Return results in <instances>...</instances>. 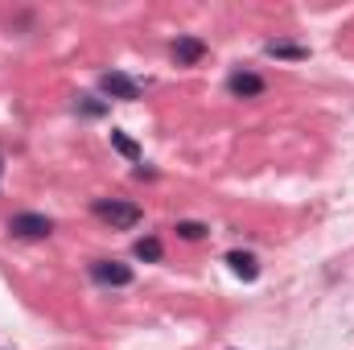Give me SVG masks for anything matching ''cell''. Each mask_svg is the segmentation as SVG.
I'll use <instances>...</instances> for the list:
<instances>
[{
    "mask_svg": "<svg viewBox=\"0 0 354 350\" xmlns=\"http://www.w3.org/2000/svg\"><path fill=\"white\" fill-rule=\"evenodd\" d=\"M95 214H99L103 223L120 227V231H128V227H136V223L145 219V210H140L136 202H124V198H95Z\"/></svg>",
    "mask_w": 354,
    "mask_h": 350,
    "instance_id": "cell-1",
    "label": "cell"
},
{
    "mask_svg": "<svg viewBox=\"0 0 354 350\" xmlns=\"http://www.w3.org/2000/svg\"><path fill=\"white\" fill-rule=\"evenodd\" d=\"M50 231H54V223L46 214H12L8 219V235H17V239H46Z\"/></svg>",
    "mask_w": 354,
    "mask_h": 350,
    "instance_id": "cell-2",
    "label": "cell"
},
{
    "mask_svg": "<svg viewBox=\"0 0 354 350\" xmlns=\"http://www.w3.org/2000/svg\"><path fill=\"white\" fill-rule=\"evenodd\" d=\"M91 276L99 280V284H111V288H124V284H132V268L120 260H95L91 264Z\"/></svg>",
    "mask_w": 354,
    "mask_h": 350,
    "instance_id": "cell-3",
    "label": "cell"
},
{
    "mask_svg": "<svg viewBox=\"0 0 354 350\" xmlns=\"http://www.w3.org/2000/svg\"><path fill=\"white\" fill-rule=\"evenodd\" d=\"M99 91H103V95H111V99H140V83H136V79H128V75H120V71L99 75Z\"/></svg>",
    "mask_w": 354,
    "mask_h": 350,
    "instance_id": "cell-4",
    "label": "cell"
},
{
    "mask_svg": "<svg viewBox=\"0 0 354 350\" xmlns=\"http://www.w3.org/2000/svg\"><path fill=\"white\" fill-rule=\"evenodd\" d=\"M169 54H174L177 66H194V62H202V58H206V42H202V37L181 33V37L174 42V50H169Z\"/></svg>",
    "mask_w": 354,
    "mask_h": 350,
    "instance_id": "cell-5",
    "label": "cell"
},
{
    "mask_svg": "<svg viewBox=\"0 0 354 350\" xmlns=\"http://www.w3.org/2000/svg\"><path fill=\"white\" fill-rule=\"evenodd\" d=\"M227 91H231L235 99H256V95H264V79L252 75V71H235V75L227 79Z\"/></svg>",
    "mask_w": 354,
    "mask_h": 350,
    "instance_id": "cell-6",
    "label": "cell"
},
{
    "mask_svg": "<svg viewBox=\"0 0 354 350\" xmlns=\"http://www.w3.org/2000/svg\"><path fill=\"white\" fill-rule=\"evenodd\" d=\"M227 264H231V272L243 276V280H256V276H260V260H256L252 252H231Z\"/></svg>",
    "mask_w": 354,
    "mask_h": 350,
    "instance_id": "cell-7",
    "label": "cell"
},
{
    "mask_svg": "<svg viewBox=\"0 0 354 350\" xmlns=\"http://www.w3.org/2000/svg\"><path fill=\"white\" fill-rule=\"evenodd\" d=\"M264 54H268V58H292V62L309 58V50H305V46H292V42H268Z\"/></svg>",
    "mask_w": 354,
    "mask_h": 350,
    "instance_id": "cell-8",
    "label": "cell"
},
{
    "mask_svg": "<svg viewBox=\"0 0 354 350\" xmlns=\"http://www.w3.org/2000/svg\"><path fill=\"white\" fill-rule=\"evenodd\" d=\"M132 252H136V260L157 264V260H161V239H153V235H149V239H136V248H132Z\"/></svg>",
    "mask_w": 354,
    "mask_h": 350,
    "instance_id": "cell-9",
    "label": "cell"
},
{
    "mask_svg": "<svg viewBox=\"0 0 354 350\" xmlns=\"http://www.w3.org/2000/svg\"><path fill=\"white\" fill-rule=\"evenodd\" d=\"M111 145H115V153H124L128 161H140V149H136V140H128L120 128H111Z\"/></svg>",
    "mask_w": 354,
    "mask_h": 350,
    "instance_id": "cell-10",
    "label": "cell"
},
{
    "mask_svg": "<svg viewBox=\"0 0 354 350\" xmlns=\"http://www.w3.org/2000/svg\"><path fill=\"white\" fill-rule=\"evenodd\" d=\"M177 235L189 239V243H198V239L206 235V227H202V223H177Z\"/></svg>",
    "mask_w": 354,
    "mask_h": 350,
    "instance_id": "cell-11",
    "label": "cell"
},
{
    "mask_svg": "<svg viewBox=\"0 0 354 350\" xmlns=\"http://www.w3.org/2000/svg\"><path fill=\"white\" fill-rule=\"evenodd\" d=\"M79 111H87V116H103V111H107V103H99L95 95H79Z\"/></svg>",
    "mask_w": 354,
    "mask_h": 350,
    "instance_id": "cell-12",
    "label": "cell"
},
{
    "mask_svg": "<svg viewBox=\"0 0 354 350\" xmlns=\"http://www.w3.org/2000/svg\"><path fill=\"white\" fill-rule=\"evenodd\" d=\"M0 174H4V157H0Z\"/></svg>",
    "mask_w": 354,
    "mask_h": 350,
    "instance_id": "cell-13",
    "label": "cell"
}]
</instances>
